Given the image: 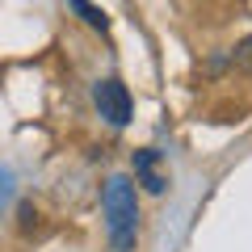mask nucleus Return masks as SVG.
Segmentation results:
<instances>
[{
	"instance_id": "4",
	"label": "nucleus",
	"mask_w": 252,
	"mask_h": 252,
	"mask_svg": "<svg viewBox=\"0 0 252 252\" xmlns=\"http://www.w3.org/2000/svg\"><path fill=\"white\" fill-rule=\"evenodd\" d=\"M67 9H72L89 30H97V34H109V13H105V9H97V4H84V0H72Z\"/></svg>"
},
{
	"instance_id": "3",
	"label": "nucleus",
	"mask_w": 252,
	"mask_h": 252,
	"mask_svg": "<svg viewBox=\"0 0 252 252\" xmlns=\"http://www.w3.org/2000/svg\"><path fill=\"white\" fill-rule=\"evenodd\" d=\"M130 168H135L139 185H143L147 193H156V198H160L164 189H168V177L160 172V152H156V147H139L135 160H130Z\"/></svg>"
},
{
	"instance_id": "7",
	"label": "nucleus",
	"mask_w": 252,
	"mask_h": 252,
	"mask_svg": "<svg viewBox=\"0 0 252 252\" xmlns=\"http://www.w3.org/2000/svg\"><path fill=\"white\" fill-rule=\"evenodd\" d=\"M9 185H13V172H9V168H0V198L9 193Z\"/></svg>"
},
{
	"instance_id": "6",
	"label": "nucleus",
	"mask_w": 252,
	"mask_h": 252,
	"mask_svg": "<svg viewBox=\"0 0 252 252\" xmlns=\"http://www.w3.org/2000/svg\"><path fill=\"white\" fill-rule=\"evenodd\" d=\"M17 227H21V235H30L38 227V206H30V202H21L17 206Z\"/></svg>"
},
{
	"instance_id": "1",
	"label": "nucleus",
	"mask_w": 252,
	"mask_h": 252,
	"mask_svg": "<svg viewBox=\"0 0 252 252\" xmlns=\"http://www.w3.org/2000/svg\"><path fill=\"white\" fill-rule=\"evenodd\" d=\"M101 215H105V235L114 252L139 248V189L126 172H114L101 185Z\"/></svg>"
},
{
	"instance_id": "2",
	"label": "nucleus",
	"mask_w": 252,
	"mask_h": 252,
	"mask_svg": "<svg viewBox=\"0 0 252 252\" xmlns=\"http://www.w3.org/2000/svg\"><path fill=\"white\" fill-rule=\"evenodd\" d=\"M93 105H97V114L109 126H126L135 118V97H130V89L118 76H105V80L93 84Z\"/></svg>"
},
{
	"instance_id": "5",
	"label": "nucleus",
	"mask_w": 252,
	"mask_h": 252,
	"mask_svg": "<svg viewBox=\"0 0 252 252\" xmlns=\"http://www.w3.org/2000/svg\"><path fill=\"white\" fill-rule=\"evenodd\" d=\"M227 63H231V67H248V72H252V34H248V38H240V42L231 46Z\"/></svg>"
}]
</instances>
